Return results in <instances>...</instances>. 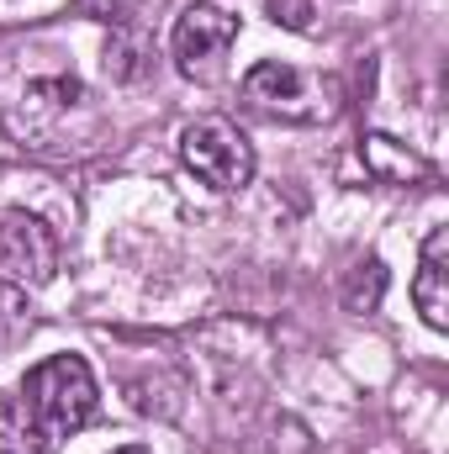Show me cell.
Returning a JSON list of instances; mask_svg holds the SVG:
<instances>
[{
	"mask_svg": "<svg viewBox=\"0 0 449 454\" xmlns=\"http://www.w3.org/2000/svg\"><path fill=\"white\" fill-rule=\"evenodd\" d=\"M21 396L32 402V412L43 418V428L59 444L69 434H80L101 407V386H96V370L85 364V354H48L43 364L27 370Z\"/></svg>",
	"mask_w": 449,
	"mask_h": 454,
	"instance_id": "1",
	"label": "cell"
},
{
	"mask_svg": "<svg viewBox=\"0 0 449 454\" xmlns=\"http://www.w3.org/2000/svg\"><path fill=\"white\" fill-rule=\"evenodd\" d=\"M243 101L270 121H286V127H318V121H334L338 116V85L328 74H307L296 64H280V59H259L248 74H243Z\"/></svg>",
	"mask_w": 449,
	"mask_h": 454,
	"instance_id": "2",
	"label": "cell"
},
{
	"mask_svg": "<svg viewBox=\"0 0 449 454\" xmlns=\"http://www.w3.org/2000/svg\"><path fill=\"white\" fill-rule=\"evenodd\" d=\"M180 164L201 180V185H212V191H243L248 180H254V143L243 137V127L238 121H227V116H196L185 132H180Z\"/></svg>",
	"mask_w": 449,
	"mask_h": 454,
	"instance_id": "3",
	"label": "cell"
},
{
	"mask_svg": "<svg viewBox=\"0 0 449 454\" xmlns=\"http://www.w3.org/2000/svg\"><path fill=\"white\" fill-rule=\"evenodd\" d=\"M232 43H238V16H227L223 5H212V0L185 5L175 16V27H169V59L196 85H212L223 74V59Z\"/></svg>",
	"mask_w": 449,
	"mask_h": 454,
	"instance_id": "4",
	"label": "cell"
},
{
	"mask_svg": "<svg viewBox=\"0 0 449 454\" xmlns=\"http://www.w3.org/2000/svg\"><path fill=\"white\" fill-rule=\"evenodd\" d=\"M64 264V238L53 232L48 217L27 212V207H5L0 212V275L11 286H48Z\"/></svg>",
	"mask_w": 449,
	"mask_h": 454,
	"instance_id": "5",
	"label": "cell"
},
{
	"mask_svg": "<svg viewBox=\"0 0 449 454\" xmlns=\"http://www.w3.org/2000/svg\"><path fill=\"white\" fill-rule=\"evenodd\" d=\"M413 301H418V312L434 333H449V227H434L423 238L418 275H413Z\"/></svg>",
	"mask_w": 449,
	"mask_h": 454,
	"instance_id": "6",
	"label": "cell"
},
{
	"mask_svg": "<svg viewBox=\"0 0 449 454\" xmlns=\"http://www.w3.org/2000/svg\"><path fill=\"white\" fill-rule=\"evenodd\" d=\"M53 450H59V439L43 428L32 402L21 391L0 386V454H53Z\"/></svg>",
	"mask_w": 449,
	"mask_h": 454,
	"instance_id": "7",
	"label": "cell"
},
{
	"mask_svg": "<svg viewBox=\"0 0 449 454\" xmlns=\"http://www.w3.org/2000/svg\"><path fill=\"white\" fill-rule=\"evenodd\" d=\"M80 106H85V85H80V80H69V74H53V80H32V85H27V116H21L16 127H21V132L32 127L37 137H48L59 116L80 112Z\"/></svg>",
	"mask_w": 449,
	"mask_h": 454,
	"instance_id": "8",
	"label": "cell"
},
{
	"mask_svg": "<svg viewBox=\"0 0 449 454\" xmlns=\"http://www.w3.org/2000/svg\"><path fill=\"white\" fill-rule=\"evenodd\" d=\"M32 328H37V317H32L27 291L11 286V280H0V354L21 348V343L32 339Z\"/></svg>",
	"mask_w": 449,
	"mask_h": 454,
	"instance_id": "9",
	"label": "cell"
},
{
	"mask_svg": "<svg viewBox=\"0 0 449 454\" xmlns=\"http://www.w3.org/2000/svg\"><path fill=\"white\" fill-rule=\"evenodd\" d=\"M112 454H154V450H143V444H127V450H112Z\"/></svg>",
	"mask_w": 449,
	"mask_h": 454,
	"instance_id": "10",
	"label": "cell"
}]
</instances>
